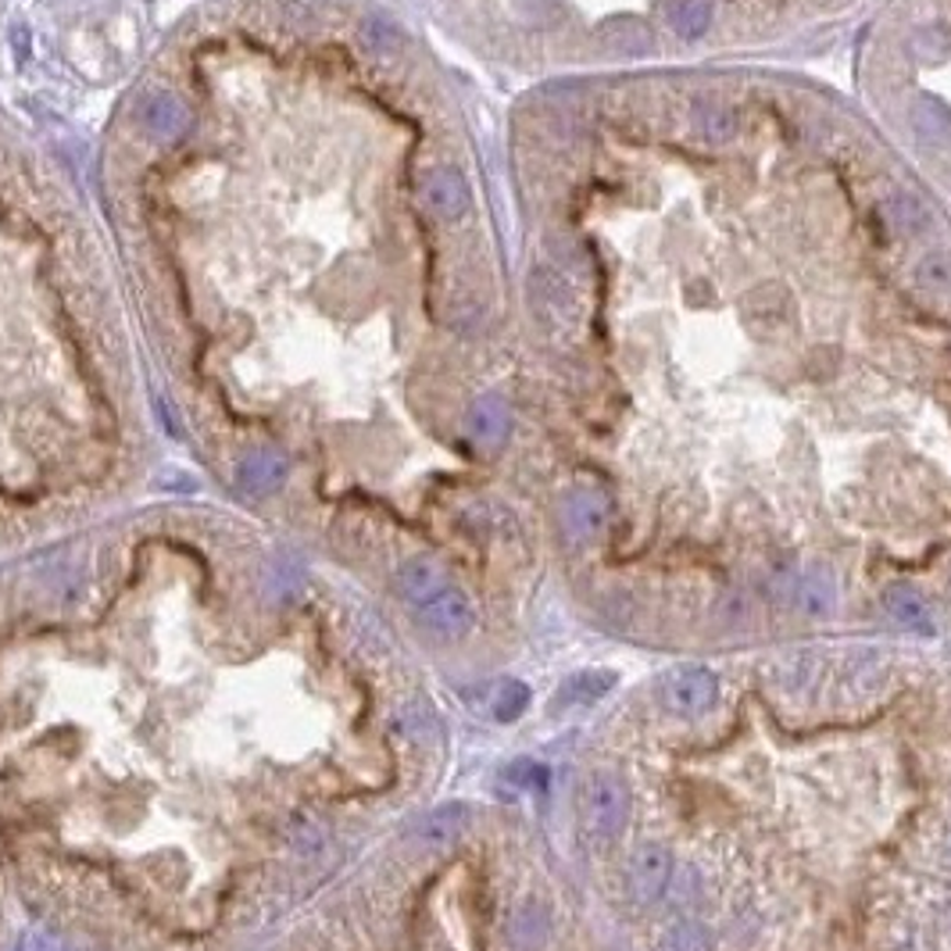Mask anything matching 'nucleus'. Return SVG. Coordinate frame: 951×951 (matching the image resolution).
<instances>
[{"instance_id": "obj_1", "label": "nucleus", "mask_w": 951, "mask_h": 951, "mask_svg": "<svg viewBox=\"0 0 951 951\" xmlns=\"http://www.w3.org/2000/svg\"><path fill=\"white\" fill-rule=\"evenodd\" d=\"M630 787L622 783L616 772L597 769L591 772V780L583 783V798H580V820H583V834H587L594 845H611L616 837H622L630 823Z\"/></svg>"}, {"instance_id": "obj_2", "label": "nucleus", "mask_w": 951, "mask_h": 951, "mask_svg": "<svg viewBox=\"0 0 951 951\" xmlns=\"http://www.w3.org/2000/svg\"><path fill=\"white\" fill-rule=\"evenodd\" d=\"M719 701V679L704 665H679L662 684V704L679 719H701Z\"/></svg>"}, {"instance_id": "obj_3", "label": "nucleus", "mask_w": 951, "mask_h": 951, "mask_svg": "<svg viewBox=\"0 0 951 951\" xmlns=\"http://www.w3.org/2000/svg\"><path fill=\"white\" fill-rule=\"evenodd\" d=\"M673 880V855L665 845H655V840H644L641 848H633L630 862H627V898L637 908H648L655 905L665 887Z\"/></svg>"}, {"instance_id": "obj_4", "label": "nucleus", "mask_w": 951, "mask_h": 951, "mask_svg": "<svg viewBox=\"0 0 951 951\" xmlns=\"http://www.w3.org/2000/svg\"><path fill=\"white\" fill-rule=\"evenodd\" d=\"M608 526V501L597 491H573L562 501V534L569 543H591Z\"/></svg>"}, {"instance_id": "obj_5", "label": "nucleus", "mask_w": 951, "mask_h": 951, "mask_svg": "<svg viewBox=\"0 0 951 951\" xmlns=\"http://www.w3.org/2000/svg\"><path fill=\"white\" fill-rule=\"evenodd\" d=\"M534 297H537V308L543 319H551L554 325H573L580 319V290L576 283L565 276V272L559 268H548L537 276V287H534Z\"/></svg>"}, {"instance_id": "obj_6", "label": "nucleus", "mask_w": 951, "mask_h": 951, "mask_svg": "<svg viewBox=\"0 0 951 951\" xmlns=\"http://www.w3.org/2000/svg\"><path fill=\"white\" fill-rule=\"evenodd\" d=\"M747 308V325L758 333V336H780L791 330L794 322V308H791V297H787V290L780 287H763L755 290L752 297L744 301Z\"/></svg>"}, {"instance_id": "obj_7", "label": "nucleus", "mask_w": 951, "mask_h": 951, "mask_svg": "<svg viewBox=\"0 0 951 951\" xmlns=\"http://www.w3.org/2000/svg\"><path fill=\"white\" fill-rule=\"evenodd\" d=\"M469 183L458 169H433L426 175V204L440 219L455 222L469 211Z\"/></svg>"}, {"instance_id": "obj_8", "label": "nucleus", "mask_w": 951, "mask_h": 951, "mask_svg": "<svg viewBox=\"0 0 951 951\" xmlns=\"http://www.w3.org/2000/svg\"><path fill=\"white\" fill-rule=\"evenodd\" d=\"M144 129L154 136V140H180L190 129V112L180 98L172 93H154L151 101L144 104Z\"/></svg>"}, {"instance_id": "obj_9", "label": "nucleus", "mask_w": 951, "mask_h": 951, "mask_svg": "<svg viewBox=\"0 0 951 951\" xmlns=\"http://www.w3.org/2000/svg\"><path fill=\"white\" fill-rule=\"evenodd\" d=\"M883 605H887L891 619L902 622V627L923 630V633L933 630L930 608H927V601H923V594H916L913 587H905V583H898V587H891L887 594H883Z\"/></svg>"}, {"instance_id": "obj_10", "label": "nucleus", "mask_w": 951, "mask_h": 951, "mask_svg": "<svg viewBox=\"0 0 951 951\" xmlns=\"http://www.w3.org/2000/svg\"><path fill=\"white\" fill-rule=\"evenodd\" d=\"M508 426H512L508 408L501 404L497 398H483V401H476L472 415H469V429H472V437H476V440L486 444V447H497L501 440L508 437Z\"/></svg>"}, {"instance_id": "obj_11", "label": "nucleus", "mask_w": 951, "mask_h": 951, "mask_svg": "<svg viewBox=\"0 0 951 951\" xmlns=\"http://www.w3.org/2000/svg\"><path fill=\"white\" fill-rule=\"evenodd\" d=\"M834 597H837V583L830 576V569L820 565V569H809V576L801 580V608L809 616H826L834 608Z\"/></svg>"}, {"instance_id": "obj_12", "label": "nucleus", "mask_w": 951, "mask_h": 951, "mask_svg": "<svg viewBox=\"0 0 951 951\" xmlns=\"http://www.w3.org/2000/svg\"><path fill=\"white\" fill-rule=\"evenodd\" d=\"M916 283L930 294H951V251H930L916 265Z\"/></svg>"}, {"instance_id": "obj_13", "label": "nucleus", "mask_w": 951, "mask_h": 951, "mask_svg": "<svg viewBox=\"0 0 951 951\" xmlns=\"http://www.w3.org/2000/svg\"><path fill=\"white\" fill-rule=\"evenodd\" d=\"M662 951H712V933L695 919H684L665 930Z\"/></svg>"}, {"instance_id": "obj_14", "label": "nucleus", "mask_w": 951, "mask_h": 951, "mask_svg": "<svg viewBox=\"0 0 951 951\" xmlns=\"http://www.w3.org/2000/svg\"><path fill=\"white\" fill-rule=\"evenodd\" d=\"M712 19V4L709 0H676L669 8V22L679 36H698Z\"/></svg>"}, {"instance_id": "obj_15", "label": "nucleus", "mask_w": 951, "mask_h": 951, "mask_svg": "<svg viewBox=\"0 0 951 951\" xmlns=\"http://www.w3.org/2000/svg\"><path fill=\"white\" fill-rule=\"evenodd\" d=\"M887 219H891V229H898V233H913V229H919L923 219H927V211H923L913 197H894V204H887Z\"/></svg>"}, {"instance_id": "obj_16", "label": "nucleus", "mask_w": 951, "mask_h": 951, "mask_svg": "<svg viewBox=\"0 0 951 951\" xmlns=\"http://www.w3.org/2000/svg\"><path fill=\"white\" fill-rule=\"evenodd\" d=\"M616 684V676L611 673H605V669H591V673H580V676H573L565 684V695L569 690H583V701H594V698H601V695H608V687Z\"/></svg>"}, {"instance_id": "obj_17", "label": "nucleus", "mask_w": 951, "mask_h": 951, "mask_svg": "<svg viewBox=\"0 0 951 951\" xmlns=\"http://www.w3.org/2000/svg\"><path fill=\"white\" fill-rule=\"evenodd\" d=\"M701 129L709 140H730L733 129H737V118H733L730 107H704L701 112Z\"/></svg>"}, {"instance_id": "obj_18", "label": "nucleus", "mask_w": 951, "mask_h": 951, "mask_svg": "<svg viewBox=\"0 0 951 951\" xmlns=\"http://www.w3.org/2000/svg\"><path fill=\"white\" fill-rule=\"evenodd\" d=\"M515 941H519L523 948H534V944H540L543 941V933H548V923H543V916L537 913V916H519L515 919Z\"/></svg>"}]
</instances>
